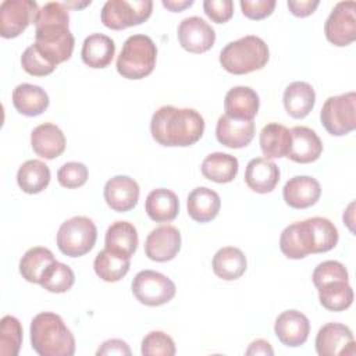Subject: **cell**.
Here are the masks:
<instances>
[{
	"label": "cell",
	"mask_w": 356,
	"mask_h": 356,
	"mask_svg": "<svg viewBox=\"0 0 356 356\" xmlns=\"http://www.w3.org/2000/svg\"><path fill=\"white\" fill-rule=\"evenodd\" d=\"M68 25V8L58 1L46 3L35 22L33 44L54 65L67 61L72 54L75 39Z\"/></svg>",
	"instance_id": "cell-1"
},
{
	"label": "cell",
	"mask_w": 356,
	"mask_h": 356,
	"mask_svg": "<svg viewBox=\"0 0 356 356\" xmlns=\"http://www.w3.org/2000/svg\"><path fill=\"white\" fill-rule=\"evenodd\" d=\"M339 234L334 222L324 217H312L285 227L280 236V249L288 259H303L310 253H324L335 248Z\"/></svg>",
	"instance_id": "cell-2"
},
{
	"label": "cell",
	"mask_w": 356,
	"mask_h": 356,
	"mask_svg": "<svg viewBox=\"0 0 356 356\" xmlns=\"http://www.w3.org/2000/svg\"><path fill=\"white\" fill-rule=\"evenodd\" d=\"M204 132V120L195 108L161 106L150 120V134L161 146L186 147L196 143Z\"/></svg>",
	"instance_id": "cell-3"
},
{
	"label": "cell",
	"mask_w": 356,
	"mask_h": 356,
	"mask_svg": "<svg viewBox=\"0 0 356 356\" xmlns=\"http://www.w3.org/2000/svg\"><path fill=\"white\" fill-rule=\"evenodd\" d=\"M31 345L39 356H72L75 338L63 318L51 312H42L31 321Z\"/></svg>",
	"instance_id": "cell-4"
},
{
	"label": "cell",
	"mask_w": 356,
	"mask_h": 356,
	"mask_svg": "<svg viewBox=\"0 0 356 356\" xmlns=\"http://www.w3.org/2000/svg\"><path fill=\"white\" fill-rule=\"evenodd\" d=\"M270 58L268 46L256 35H246L227 43L220 51V64L235 75L261 70Z\"/></svg>",
	"instance_id": "cell-5"
},
{
	"label": "cell",
	"mask_w": 356,
	"mask_h": 356,
	"mask_svg": "<svg viewBox=\"0 0 356 356\" xmlns=\"http://www.w3.org/2000/svg\"><path fill=\"white\" fill-rule=\"evenodd\" d=\"M157 47L150 36L135 33L125 39L115 67L127 79H142L154 70Z\"/></svg>",
	"instance_id": "cell-6"
},
{
	"label": "cell",
	"mask_w": 356,
	"mask_h": 356,
	"mask_svg": "<svg viewBox=\"0 0 356 356\" xmlns=\"http://www.w3.org/2000/svg\"><path fill=\"white\" fill-rule=\"evenodd\" d=\"M97 239L95 222L85 216H75L65 220L57 232L56 242L60 252L70 257H81L90 252Z\"/></svg>",
	"instance_id": "cell-7"
},
{
	"label": "cell",
	"mask_w": 356,
	"mask_h": 356,
	"mask_svg": "<svg viewBox=\"0 0 356 356\" xmlns=\"http://www.w3.org/2000/svg\"><path fill=\"white\" fill-rule=\"evenodd\" d=\"M324 129L334 136H343L356 128V93L330 96L320 111Z\"/></svg>",
	"instance_id": "cell-8"
},
{
	"label": "cell",
	"mask_w": 356,
	"mask_h": 356,
	"mask_svg": "<svg viewBox=\"0 0 356 356\" xmlns=\"http://www.w3.org/2000/svg\"><path fill=\"white\" fill-rule=\"evenodd\" d=\"M153 10L150 0H107L102 7L100 18L104 26L121 31L145 22Z\"/></svg>",
	"instance_id": "cell-9"
},
{
	"label": "cell",
	"mask_w": 356,
	"mask_h": 356,
	"mask_svg": "<svg viewBox=\"0 0 356 356\" xmlns=\"http://www.w3.org/2000/svg\"><path fill=\"white\" fill-rule=\"evenodd\" d=\"M131 289L139 303L150 307L168 303L177 292L175 284L167 275L154 270L139 271L132 280Z\"/></svg>",
	"instance_id": "cell-10"
},
{
	"label": "cell",
	"mask_w": 356,
	"mask_h": 356,
	"mask_svg": "<svg viewBox=\"0 0 356 356\" xmlns=\"http://www.w3.org/2000/svg\"><path fill=\"white\" fill-rule=\"evenodd\" d=\"M39 11L33 0H4L0 4V35L4 39L17 38L36 22Z\"/></svg>",
	"instance_id": "cell-11"
},
{
	"label": "cell",
	"mask_w": 356,
	"mask_h": 356,
	"mask_svg": "<svg viewBox=\"0 0 356 356\" xmlns=\"http://www.w3.org/2000/svg\"><path fill=\"white\" fill-rule=\"evenodd\" d=\"M356 3L339 1L334 6L324 24V33L334 46H348L356 39Z\"/></svg>",
	"instance_id": "cell-12"
},
{
	"label": "cell",
	"mask_w": 356,
	"mask_h": 356,
	"mask_svg": "<svg viewBox=\"0 0 356 356\" xmlns=\"http://www.w3.org/2000/svg\"><path fill=\"white\" fill-rule=\"evenodd\" d=\"M179 44L189 53H204L210 50L216 42L214 28L203 18L193 15L184 18L178 25Z\"/></svg>",
	"instance_id": "cell-13"
},
{
	"label": "cell",
	"mask_w": 356,
	"mask_h": 356,
	"mask_svg": "<svg viewBox=\"0 0 356 356\" xmlns=\"http://www.w3.org/2000/svg\"><path fill=\"white\" fill-rule=\"evenodd\" d=\"M316 352L320 356L353 355L355 339L350 328L341 323L324 324L316 335Z\"/></svg>",
	"instance_id": "cell-14"
},
{
	"label": "cell",
	"mask_w": 356,
	"mask_h": 356,
	"mask_svg": "<svg viewBox=\"0 0 356 356\" xmlns=\"http://www.w3.org/2000/svg\"><path fill=\"white\" fill-rule=\"evenodd\" d=\"M181 250V232L177 227L164 224L150 231L145 241V253L153 261H170Z\"/></svg>",
	"instance_id": "cell-15"
},
{
	"label": "cell",
	"mask_w": 356,
	"mask_h": 356,
	"mask_svg": "<svg viewBox=\"0 0 356 356\" xmlns=\"http://www.w3.org/2000/svg\"><path fill=\"white\" fill-rule=\"evenodd\" d=\"M274 332L280 342L289 348L303 345L310 334L309 318L299 310H285L275 318Z\"/></svg>",
	"instance_id": "cell-16"
},
{
	"label": "cell",
	"mask_w": 356,
	"mask_h": 356,
	"mask_svg": "<svg viewBox=\"0 0 356 356\" xmlns=\"http://www.w3.org/2000/svg\"><path fill=\"white\" fill-rule=\"evenodd\" d=\"M139 185L128 175H115L104 185V200L107 206L118 213L132 210L139 199Z\"/></svg>",
	"instance_id": "cell-17"
},
{
	"label": "cell",
	"mask_w": 356,
	"mask_h": 356,
	"mask_svg": "<svg viewBox=\"0 0 356 356\" xmlns=\"http://www.w3.org/2000/svg\"><path fill=\"white\" fill-rule=\"evenodd\" d=\"M291 131V145L286 157L295 163L307 164L316 161L323 153V142L309 127L296 125Z\"/></svg>",
	"instance_id": "cell-18"
},
{
	"label": "cell",
	"mask_w": 356,
	"mask_h": 356,
	"mask_svg": "<svg viewBox=\"0 0 356 356\" xmlns=\"http://www.w3.org/2000/svg\"><path fill=\"white\" fill-rule=\"evenodd\" d=\"M285 203L292 209H307L321 196L320 182L310 175H296L286 181L282 189Z\"/></svg>",
	"instance_id": "cell-19"
},
{
	"label": "cell",
	"mask_w": 356,
	"mask_h": 356,
	"mask_svg": "<svg viewBox=\"0 0 356 356\" xmlns=\"http://www.w3.org/2000/svg\"><path fill=\"white\" fill-rule=\"evenodd\" d=\"M254 136L253 120H235L222 114L216 125L217 140L231 149H241L248 146Z\"/></svg>",
	"instance_id": "cell-20"
},
{
	"label": "cell",
	"mask_w": 356,
	"mask_h": 356,
	"mask_svg": "<svg viewBox=\"0 0 356 356\" xmlns=\"http://www.w3.org/2000/svg\"><path fill=\"white\" fill-rule=\"evenodd\" d=\"M31 146L33 152L46 160H53L65 150L64 132L51 122H43L33 128L31 134Z\"/></svg>",
	"instance_id": "cell-21"
},
{
	"label": "cell",
	"mask_w": 356,
	"mask_h": 356,
	"mask_svg": "<svg viewBox=\"0 0 356 356\" xmlns=\"http://www.w3.org/2000/svg\"><path fill=\"white\" fill-rule=\"evenodd\" d=\"M245 182L253 192L268 193L280 182V168L266 157H254L246 165Z\"/></svg>",
	"instance_id": "cell-22"
},
{
	"label": "cell",
	"mask_w": 356,
	"mask_h": 356,
	"mask_svg": "<svg viewBox=\"0 0 356 356\" xmlns=\"http://www.w3.org/2000/svg\"><path fill=\"white\" fill-rule=\"evenodd\" d=\"M260 99L249 86H234L224 99L225 114L235 120H253L259 111Z\"/></svg>",
	"instance_id": "cell-23"
},
{
	"label": "cell",
	"mask_w": 356,
	"mask_h": 356,
	"mask_svg": "<svg viewBox=\"0 0 356 356\" xmlns=\"http://www.w3.org/2000/svg\"><path fill=\"white\" fill-rule=\"evenodd\" d=\"M186 207L189 217L196 222H207L217 217L221 199L218 193L207 186L195 188L186 199Z\"/></svg>",
	"instance_id": "cell-24"
},
{
	"label": "cell",
	"mask_w": 356,
	"mask_h": 356,
	"mask_svg": "<svg viewBox=\"0 0 356 356\" xmlns=\"http://www.w3.org/2000/svg\"><path fill=\"white\" fill-rule=\"evenodd\" d=\"M49 95L38 85L19 83L13 90V104L22 115L36 117L49 107Z\"/></svg>",
	"instance_id": "cell-25"
},
{
	"label": "cell",
	"mask_w": 356,
	"mask_h": 356,
	"mask_svg": "<svg viewBox=\"0 0 356 356\" xmlns=\"http://www.w3.org/2000/svg\"><path fill=\"white\" fill-rule=\"evenodd\" d=\"M284 107L292 118H305L313 110L316 103V92L313 86L303 81L289 83L284 90Z\"/></svg>",
	"instance_id": "cell-26"
},
{
	"label": "cell",
	"mask_w": 356,
	"mask_h": 356,
	"mask_svg": "<svg viewBox=\"0 0 356 356\" xmlns=\"http://www.w3.org/2000/svg\"><path fill=\"white\" fill-rule=\"evenodd\" d=\"M145 210L150 220L156 222H170L179 213V200L175 192L157 188L149 192L145 202Z\"/></svg>",
	"instance_id": "cell-27"
},
{
	"label": "cell",
	"mask_w": 356,
	"mask_h": 356,
	"mask_svg": "<svg viewBox=\"0 0 356 356\" xmlns=\"http://www.w3.org/2000/svg\"><path fill=\"white\" fill-rule=\"evenodd\" d=\"M115 53V43L103 33H92L82 43V61L90 68H106Z\"/></svg>",
	"instance_id": "cell-28"
},
{
	"label": "cell",
	"mask_w": 356,
	"mask_h": 356,
	"mask_svg": "<svg viewBox=\"0 0 356 356\" xmlns=\"http://www.w3.org/2000/svg\"><path fill=\"white\" fill-rule=\"evenodd\" d=\"M214 274L225 281H234L243 275L248 267V260L243 252L235 246H224L213 256Z\"/></svg>",
	"instance_id": "cell-29"
},
{
	"label": "cell",
	"mask_w": 356,
	"mask_h": 356,
	"mask_svg": "<svg viewBox=\"0 0 356 356\" xmlns=\"http://www.w3.org/2000/svg\"><path fill=\"white\" fill-rule=\"evenodd\" d=\"M239 163L232 154L214 152L204 157L200 170L204 178L217 184H227L234 181L238 174Z\"/></svg>",
	"instance_id": "cell-30"
},
{
	"label": "cell",
	"mask_w": 356,
	"mask_h": 356,
	"mask_svg": "<svg viewBox=\"0 0 356 356\" xmlns=\"http://www.w3.org/2000/svg\"><path fill=\"white\" fill-rule=\"evenodd\" d=\"M259 142L266 159L286 157L291 145V131L282 124L270 122L261 128Z\"/></svg>",
	"instance_id": "cell-31"
},
{
	"label": "cell",
	"mask_w": 356,
	"mask_h": 356,
	"mask_svg": "<svg viewBox=\"0 0 356 356\" xmlns=\"http://www.w3.org/2000/svg\"><path fill=\"white\" fill-rule=\"evenodd\" d=\"M131 266V257L104 248L93 261L96 275L106 282H117L127 275Z\"/></svg>",
	"instance_id": "cell-32"
},
{
	"label": "cell",
	"mask_w": 356,
	"mask_h": 356,
	"mask_svg": "<svg viewBox=\"0 0 356 356\" xmlns=\"http://www.w3.org/2000/svg\"><path fill=\"white\" fill-rule=\"evenodd\" d=\"M49 182L50 168L42 160H26L17 171V184L25 193H39L47 188Z\"/></svg>",
	"instance_id": "cell-33"
},
{
	"label": "cell",
	"mask_w": 356,
	"mask_h": 356,
	"mask_svg": "<svg viewBox=\"0 0 356 356\" xmlns=\"http://www.w3.org/2000/svg\"><path fill=\"white\" fill-rule=\"evenodd\" d=\"M138 231L135 225L128 221H115L106 231V248L124 256L131 257L138 248Z\"/></svg>",
	"instance_id": "cell-34"
},
{
	"label": "cell",
	"mask_w": 356,
	"mask_h": 356,
	"mask_svg": "<svg viewBox=\"0 0 356 356\" xmlns=\"http://www.w3.org/2000/svg\"><path fill=\"white\" fill-rule=\"evenodd\" d=\"M54 261L56 259L50 249L43 246L31 248L19 260V274L28 282L39 284L44 270Z\"/></svg>",
	"instance_id": "cell-35"
},
{
	"label": "cell",
	"mask_w": 356,
	"mask_h": 356,
	"mask_svg": "<svg viewBox=\"0 0 356 356\" xmlns=\"http://www.w3.org/2000/svg\"><path fill=\"white\" fill-rule=\"evenodd\" d=\"M318 289V300L323 307L331 312H342L353 302V289L349 281H331Z\"/></svg>",
	"instance_id": "cell-36"
},
{
	"label": "cell",
	"mask_w": 356,
	"mask_h": 356,
	"mask_svg": "<svg viewBox=\"0 0 356 356\" xmlns=\"http://www.w3.org/2000/svg\"><path fill=\"white\" fill-rule=\"evenodd\" d=\"M74 282H75V274L72 268L56 260L44 270L39 281V285L49 292L63 293L70 291Z\"/></svg>",
	"instance_id": "cell-37"
},
{
	"label": "cell",
	"mask_w": 356,
	"mask_h": 356,
	"mask_svg": "<svg viewBox=\"0 0 356 356\" xmlns=\"http://www.w3.org/2000/svg\"><path fill=\"white\" fill-rule=\"evenodd\" d=\"M22 343V325L14 316H4L0 327V355L17 356Z\"/></svg>",
	"instance_id": "cell-38"
},
{
	"label": "cell",
	"mask_w": 356,
	"mask_h": 356,
	"mask_svg": "<svg viewBox=\"0 0 356 356\" xmlns=\"http://www.w3.org/2000/svg\"><path fill=\"white\" fill-rule=\"evenodd\" d=\"M140 352L145 356H172L175 355L174 339L163 331H150L142 339Z\"/></svg>",
	"instance_id": "cell-39"
},
{
	"label": "cell",
	"mask_w": 356,
	"mask_h": 356,
	"mask_svg": "<svg viewBox=\"0 0 356 356\" xmlns=\"http://www.w3.org/2000/svg\"><path fill=\"white\" fill-rule=\"evenodd\" d=\"M21 65L25 72L33 76H46L51 74L57 65L51 64L35 44L28 46L21 56Z\"/></svg>",
	"instance_id": "cell-40"
},
{
	"label": "cell",
	"mask_w": 356,
	"mask_h": 356,
	"mask_svg": "<svg viewBox=\"0 0 356 356\" xmlns=\"http://www.w3.org/2000/svg\"><path fill=\"white\" fill-rule=\"evenodd\" d=\"M88 167L79 161L64 163L57 171V181L61 186L75 189L88 181Z\"/></svg>",
	"instance_id": "cell-41"
},
{
	"label": "cell",
	"mask_w": 356,
	"mask_h": 356,
	"mask_svg": "<svg viewBox=\"0 0 356 356\" xmlns=\"http://www.w3.org/2000/svg\"><path fill=\"white\" fill-rule=\"evenodd\" d=\"M313 284L316 288L331 281H349V274L345 266L337 260H325L313 271Z\"/></svg>",
	"instance_id": "cell-42"
},
{
	"label": "cell",
	"mask_w": 356,
	"mask_h": 356,
	"mask_svg": "<svg viewBox=\"0 0 356 356\" xmlns=\"http://www.w3.org/2000/svg\"><path fill=\"white\" fill-rule=\"evenodd\" d=\"M203 10L213 22L224 24L234 14V3L231 0H204Z\"/></svg>",
	"instance_id": "cell-43"
},
{
	"label": "cell",
	"mask_w": 356,
	"mask_h": 356,
	"mask_svg": "<svg viewBox=\"0 0 356 356\" xmlns=\"http://www.w3.org/2000/svg\"><path fill=\"white\" fill-rule=\"evenodd\" d=\"M275 7V0H241V8L245 17L250 19H263L268 17Z\"/></svg>",
	"instance_id": "cell-44"
},
{
	"label": "cell",
	"mask_w": 356,
	"mask_h": 356,
	"mask_svg": "<svg viewBox=\"0 0 356 356\" xmlns=\"http://www.w3.org/2000/svg\"><path fill=\"white\" fill-rule=\"evenodd\" d=\"M132 352L128 346V343L122 339H118V338H114V339H108L106 342H103L100 345V348L96 350V355L97 356H103V355H127L129 356Z\"/></svg>",
	"instance_id": "cell-45"
},
{
	"label": "cell",
	"mask_w": 356,
	"mask_h": 356,
	"mask_svg": "<svg viewBox=\"0 0 356 356\" xmlns=\"http://www.w3.org/2000/svg\"><path fill=\"white\" fill-rule=\"evenodd\" d=\"M318 0H288L286 6L289 11L296 17H307L318 7Z\"/></svg>",
	"instance_id": "cell-46"
},
{
	"label": "cell",
	"mask_w": 356,
	"mask_h": 356,
	"mask_svg": "<svg viewBox=\"0 0 356 356\" xmlns=\"http://www.w3.org/2000/svg\"><path fill=\"white\" fill-rule=\"evenodd\" d=\"M248 356H252V355H268V356H273L274 355V350H273V348H271V345L267 342V341H264V339H256V341H253L250 345H249V348L246 349V352H245Z\"/></svg>",
	"instance_id": "cell-47"
},
{
	"label": "cell",
	"mask_w": 356,
	"mask_h": 356,
	"mask_svg": "<svg viewBox=\"0 0 356 356\" xmlns=\"http://www.w3.org/2000/svg\"><path fill=\"white\" fill-rule=\"evenodd\" d=\"M193 4V0H163V6L168 8L172 13H179L186 7H191Z\"/></svg>",
	"instance_id": "cell-48"
},
{
	"label": "cell",
	"mask_w": 356,
	"mask_h": 356,
	"mask_svg": "<svg viewBox=\"0 0 356 356\" xmlns=\"http://www.w3.org/2000/svg\"><path fill=\"white\" fill-rule=\"evenodd\" d=\"M90 4V1H85V3H68V1H64V6L65 7H75V8H82L85 6Z\"/></svg>",
	"instance_id": "cell-49"
}]
</instances>
